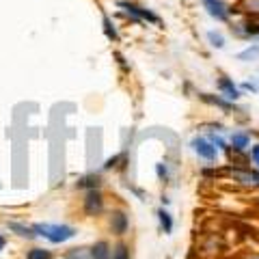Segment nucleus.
<instances>
[{
  "mask_svg": "<svg viewBox=\"0 0 259 259\" xmlns=\"http://www.w3.org/2000/svg\"><path fill=\"white\" fill-rule=\"evenodd\" d=\"M32 231L39 238H46L48 242H52V244H63V242L76 238L78 233L71 225H61V223H35Z\"/></svg>",
  "mask_w": 259,
  "mask_h": 259,
  "instance_id": "1",
  "label": "nucleus"
},
{
  "mask_svg": "<svg viewBox=\"0 0 259 259\" xmlns=\"http://www.w3.org/2000/svg\"><path fill=\"white\" fill-rule=\"evenodd\" d=\"M121 9L125 11V15L130 20H134V22H149V24H160V18L153 11L149 9H145V7H139V5H134V3H127V0H119L117 3Z\"/></svg>",
  "mask_w": 259,
  "mask_h": 259,
  "instance_id": "2",
  "label": "nucleus"
},
{
  "mask_svg": "<svg viewBox=\"0 0 259 259\" xmlns=\"http://www.w3.org/2000/svg\"><path fill=\"white\" fill-rule=\"evenodd\" d=\"M82 209L87 216H100L104 212V197H102L100 188L87 190L84 199H82Z\"/></svg>",
  "mask_w": 259,
  "mask_h": 259,
  "instance_id": "3",
  "label": "nucleus"
},
{
  "mask_svg": "<svg viewBox=\"0 0 259 259\" xmlns=\"http://www.w3.org/2000/svg\"><path fill=\"white\" fill-rule=\"evenodd\" d=\"M190 147L194 149L197 156H201V158L207 160V162H214L218 158V149L214 147L212 141L205 139V136H194L192 143H190Z\"/></svg>",
  "mask_w": 259,
  "mask_h": 259,
  "instance_id": "4",
  "label": "nucleus"
},
{
  "mask_svg": "<svg viewBox=\"0 0 259 259\" xmlns=\"http://www.w3.org/2000/svg\"><path fill=\"white\" fill-rule=\"evenodd\" d=\"M108 227H110V233L112 236H125L127 229H130V216L123 212V209H115L110 214V221H108Z\"/></svg>",
  "mask_w": 259,
  "mask_h": 259,
  "instance_id": "5",
  "label": "nucleus"
},
{
  "mask_svg": "<svg viewBox=\"0 0 259 259\" xmlns=\"http://www.w3.org/2000/svg\"><path fill=\"white\" fill-rule=\"evenodd\" d=\"M233 182H238L248 188H259V171H248V168H229Z\"/></svg>",
  "mask_w": 259,
  "mask_h": 259,
  "instance_id": "6",
  "label": "nucleus"
},
{
  "mask_svg": "<svg viewBox=\"0 0 259 259\" xmlns=\"http://www.w3.org/2000/svg\"><path fill=\"white\" fill-rule=\"evenodd\" d=\"M203 7L207 9V13L218 22H227L229 15H231V9L223 3V0H203Z\"/></svg>",
  "mask_w": 259,
  "mask_h": 259,
  "instance_id": "7",
  "label": "nucleus"
},
{
  "mask_svg": "<svg viewBox=\"0 0 259 259\" xmlns=\"http://www.w3.org/2000/svg\"><path fill=\"white\" fill-rule=\"evenodd\" d=\"M218 91H221V95L225 97V100H229V102H236L240 97V89L233 84L231 78H227V76L218 78Z\"/></svg>",
  "mask_w": 259,
  "mask_h": 259,
  "instance_id": "8",
  "label": "nucleus"
},
{
  "mask_svg": "<svg viewBox=\"0 0 259 259\" xmlns=\"http://www.w3.org/2000/svg\"><path fill=\"white\" fill-rule=\"evenodd\" d=\"M89 253H91V259H110L112 246L108 244L106 240H100V242H95V244L89 248Z\"/></svg>",
  "mask_w": 259,
  "mask_h": 259,
  "instance_id": "9",
  "label": "nucleus"
},
{
  "mask_svg": "<svg viewBox=\"0 0 259 259\" xmlns=\"http://www.w3.org/2000/svg\"><path fill=\"white\" fill-rule=\"evenodd\" d=\"M231 147L236 151H244L250 147V134L248 132H233L231 134Z\"/></svg>",
  "mask_w": 259,
  "mask_h": 259,
  "instance_id": "10",
  "label": "nucleus"
},
{
  "mask_svg": "<svg viewBox=\"0 0 259 259\" xmlns=\"http://www.w3.org/2000/svg\"><path fill=\"white\" fill-rule=\"evenodd\" d=\"M201 97H203V100H205L207 104H214V106L223 108V110H227V112H229V110H236V106H233V102L225 100L223 95H216V97H214V95H209V93H203Z\"/></svg>",
  "mask_w": 259,
  "mask_h": 259,
  "instance_id": "11",
  "label": "nucleus"
},
{
  "mask_svg": "<svg viewBox=\"0 0 259 259\" xmlns=\"http://www.w3.org/2000/svg\"><path fill=\"white\" fill-rule=\"evenodd\" d=\"M240 35L244 37H259V15H255V18L246 20L244 24H240Z\"/></svg>",
  "mask_w": 259,
  "mask_h": 259,
  "instance_id": "12",
  "label": "nucleus"
},
{
  "mask_svg": "<svg viewBox=\"0 0 259 259\" xmlns=\"http://www.w3.org/2000/svg\"><path fill=\"white\" fill-rule=\"evenodd\" d=\"M9 229L18 233L20 238H26V240L37 238V233L32 231V227H26V225H20V223H9Z\"/></svg>",
  "mask_w": 259,
  "mask_h": 259,
  "instance_id": "13",
  "label": "nucleus"
},
{
  "mask_svg": "<svg viewBox=\"0 0 259 259\" xmlns=\"http://www.w3.org/2000/svg\"><path fill=\"white\" fill-rule=\"evenodd\" d=\"M158 221H160V229L164 231V233H171L173 231V218H171V214H168L164 207L158 209Z\"/></svg>",
  "mask_w": 259,
  "mask_h": 259,
  "instance_id": "14",
  "label": "nucleus"
},
{
  "mask_svg": "<svg viewBox=\"0 0 259 259\" xmlns=\"http://www.w3.org/2000/svg\"><path fill=\"white\" fill-rule=\"evenodd\" d=\"M100 184H102V177L100 175H87V177H82V180L78 182V188L95 190V188H100Z\"/></svg>",
  "mask_w": 259,
  "mask_h": 259,
  "instance_id": "15",
  "label": "nucleus"
},
{
  "mask_svg": "<svg viewBox=\"0 0 259 259\" xmlns=\"http://www.w3.org/2000/svg\"><path fill=\"white\" fill-rule=\"evenodd\" d=\"M255 59H259V44L248 46L246 50H242L238 54V61H244V63H250V61H255Z\"/></svg>",
  "mask_w": 259,
  "mask_h": 259,
  "instance_id": "16",
  "label": "nucleus"
},
{
  "mask_svg": "<svg viewBox=\"0 0 259 259\" xmlns=\"http://www.w3.org/2000/svg\"><path fill=\"white\" fill-rule=\"evenodd\" d=\"M110 259H130V246L125 242H119V244L112 246V253Z\"/></svg>",
  "mask_w": 259,
  "mask_h": 259,
  "instance_id": "17",
  "label": "nucleus"
},
{
  "mask_svg": "<svg viewBox=\"0 0 259 259\" xmlns=\"http://www.w3.org/2000/svg\"><path fill=\"white\" fill-rule=\"evenodd\" d=\"M65 259H91V253H89V248L78 246V248H69L65 253Z\"/></svg>",
  "mask_w": 259,
  "mask_h": 259,
  "instance_id": "18",
  "label": "nucleus"
},
{
  "mask_svg": "<svg viewBox=\"0 0 259 259\" xmlns=\"http://www.w3.org/2000/svg\"><path fill=\"white\" fill-rule=\"evenodd\" d=\"M26 259H52V250L41 248V246H35L26 253Z\"/></svg>",
  "mask_w": 259,
  "mask_h": 259,
  "instance_id": "19",
  "label": "nucleus"
},
{
  "mask_svg": "<svg viewBox=\"0 0 259 259\" xmlns=\"http://www.w3.org/2000/svg\"><path fill=\"white\" fill-rule=\"evenodd\" d=\"M207 41H209V46H212V48H216V50H223V48H225V37L218 30H209L207 32Z\"/></svg>",
  "mask_w": 259,
  "mask_h": 259,
  "instance_id": "20",
  "label": "nucleus"
},
{
  "mask_svg": "<svg viewBox=\"0 0 259 259\" xmlns=\"http://www.w3.org/2000/svg\"><path fill=\"white\" fill-rule=\"evenodd\" d=\"M104 32H106V37L110 39V41H117V39H119L117 28L112 26V22H110V18H108L106 13H104Z\"/></svg>",
  "mask_w": 259,
  "mask_h": 259,
  "instance_id": "21",
  "label": "nucleus"
},
{
  "mask_svg": "<svg viewBox=\"0 0 259 259\" xmlns=\"http://www.w3.org/2000/svg\"><path fill=\"white\" fill-rule=\"evenodd\" d=\"M246 11L253 15H259V0H246Z\"/></svg>",
  "mask_w": 259,
  "mask_h": 259,
  "instance_id": "22",
  "label": "nucleus"
},
{
  "mask_svg": "<svg viewBox=\"0 0 259 259\" xmlns=\"http://www.w3.org/2000/svg\"><path fill=\"white\" fill-rule=\"evenodd\" d=\"M250 158H253V162H255L257 168H259V143L250 147Z\"/></svg>",
  "mask_w": 259,
  "mask_h": 259,
  "instance_id": "23",
  "label": "nucleus"
},
{
  "mask_svg": "<svg viewBox=\"0 0 259 259\" xmlns=\"http://www.w3.org/2000/svg\"><path fill=\"white\" fill-rule=\"evenodd\" d=\"M242 89H246V91H259V82H257V80H250V82H244V84H242Z\"/></svg>",
  "mask_w": 259,
  "mask_h": 259,
  "instance_id": "24",
  "label": "nucleus"
},
{
  "mask_svg": "<svg viewBox=\"0 0 259 259\" xmlns=\"http://www.w3.org/2000/svg\"><path fill=\"white\" fill-rule=\"evenodd\" d=\"M158 177H160V180H166V166L158 164Z\"/></svg>",
  "mask_w": 259,
  "mask_h": 259,
  "instance_id": "25",
  "label": "nucleus"
},
{
  "mask_svg": "<svg viewBox=\"0 0 259 259\" xmlns=\"http://www.w3.org/2000/svg\"><path fill=\"white\" fill-rule=\"evenodd\" d=\"M5 244H7V240H5V236H0V250L5 248Z\"/></svg>",
  "mask_w": 259,
  "mask_h": 259,
  "instance_id": "26",
  "label": "nucleus"
},
{
  "mask_svg": "<svg viewBox=\"0 0 259 259\" xmlns=\"http://www.w3.org/2000/svg\"><path fill=\"white\" fill-rule=\"evenodd\" d=\"M253 259H259V257H253Z\"/></svg>",
  "mask_w": 259,
  "mask_h": 259,
  "instance_id": "27",
  "label": "nucleus"
}]
</instances>
